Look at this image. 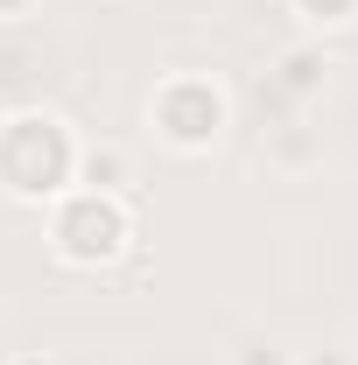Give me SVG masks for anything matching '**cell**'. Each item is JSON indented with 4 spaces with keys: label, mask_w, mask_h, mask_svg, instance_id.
Returning a JSON list of instances; mask_svg holds the SVG:
<instances>
[{
    "label": "cell",
    "mask_w": 358,
    "mask_h": 365,
    "mask_svg": "<svg viewBox=\"0 0 358 365\" xmlns=\"http://www.w3.org/2000/svg\"><path fill=\"white\" fill-rule=\"evenodd\" d=\"M63 176H71V140H63L56 120L21 113V120L0 127V182L14 197H49Z\"/></svg>",
    "instance_id": "6da1fadb"
},
{
    "label": "cell",
    "mask_w": 358,
    "mask_h": 365,
    "mask_svg": "<svg viewBox=\"0 0 358 365\" xmlns=\"http://www.w3.org/2000/svg\"><path fill=\"white\" fill-rule=\"evenodd\" d=\"M120 239H127V218H120V204L113 197H78L63 218H56V246L71 253V260H106V253H120Z\"/></svg>",
    "instance_id": "7a4b0ae2"
},
{
    "label": "cell",
    "mask_w": 358,
    "mask_h": 365,
    "mask_svg": "<svg viewBox=\"0 0 358 365\" xmlns=\"http://www.w3.org/2000/svg\"><path fill=\"white\" fill-rule=\"evenodd\" d=\"M155 113H162V127H169L176 140H190V148L218 134V91L211 85H169Z\"/></svg>",
    "instance_id": "3957f363"
},
{
    "label": "cell",
    "mask_w": 358,
    "mask_h": 365,
    "mask_svg": "<svg viewBox=\"0 0 358 365\" xmlns=\"http://www.w3.org/2000/svg\"><path fill=\"white\" fill-rule=\"evenodd\" d=\"M302 14H316V21H337V14H352V0H302Z\"/></svg>",
    "instance_id": "277c9868"
},
{
    "label": "cell",
    "mask_w": 358,
    "mask_h": 365,
    "mask_svg": "<svg viewBox=\"0 0 358 365\" xmlns=\"http://www.w3.org/2000/svg\"><path fill=\"white\" fill-rule=\"evenodd\" d=\"M0 7H14V0H0Z\"/></svg>",
    "instance_id": "5b68a950"
}]
</instances>
